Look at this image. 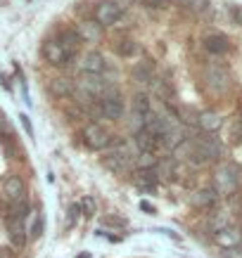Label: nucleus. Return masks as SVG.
<instances>
[{"label": "nucleus", "instance_id": "f257e3e1", "mask_svg": "<svg viewBox=\"0 0 242 258\" xmlns=\"http://www.w3.org/2000/svg\"><path fill=\"white\" fill-rule=\"evenodd\" d=\"M114 147H112V152L107 154V157L102 159V164H105V168L107 171H114V173H126L131 171L133 164H135V152H133V145L126 140H117L112 142Z\"/></svg>", "mask_w": 242, "mask_h": 258}, {"label": "nucleus", "instance_id": "f03ea898", "mask_svg": "<svg viewBox=\"0 0 242 258\" xmlns=\"http://www.w3.org/2000/svg\"><path fill=\"white\" fill-rule=\"evenodd\" d=\"M214 185H216V192L219 195H235L237 189L242 187V168L233 161H223L219 164L216 173H214Z\"/></svg>", "mask_w": 242, "mask_h": 258}, {"label": "nucleus", "instance_id": "7ed1b4c3", "mask_svg": "<svg viewBox=\"0 0 242 258\" xmlns=\"http://www.w3.org/2000/svg\"><path fill=\"white\" fill-rule=\"evenodd\" d=\"M81 142H83V147L90 149V152H102V149H107L112 142H114V138H112V133L102 123L90 121V123H86L83 131H81Z\"/></svg>", "mask_w": 242, "mask_h": 258}, {"label": "nucleus", "instance_id": "20e7f679", "mask_svg": "<svg viewBox=\"0 0 242 258\" xmlns=\"http://www.w3.org/2000/svg\"><path fill=\"white\" fill-rule=\"evenodd\" d=\"M40 55H43V59H45L50 67H57V69H64V67L76 57L69 47H64L57 38H45L43 40V45H40Z\"/></svg>", "mask_w": 242, "mask_h": 258}, {"label": "nucleus", "instance_id": "39448f33", "mask_svg": "<svg viewBox=\"0 0 242 258\" xmlns=\"http://www.w3.org/2000/svg\"><path fill=\"white\" fill-rule=\"evenodd\" d=\"M204 83L214 90V93H228L230 90V86H233V79H230V71L226 69V67H221V64L211 62L204 67Z\"/></svg>", "mask_w": 242, "mask_h": 258}, {"label": "nucleus", "instance_id": "423d86ee", "mask_svg": "<svg viewBox=\"0 0 242 258\" xmlns=\"http://www.w3.org/2000/svg\"><path fill=\"white\" fill-rule=\"evenodd\" d=\"M121 17H124V5H121L119 0H102V3H98V5H95L93 19L100 24L102 29L119 24V22H121Z\"/></svg>", "mask_w": 242, "mask_h": 258}, {"label": "nucleus", "instance_id": "0eeeda50", "mask_svg": "<svg viewBox=\"0 0 242 258\" xmlns=\"http://www.w3.org/2000/svg\"><path fill=\"white\" fill-rule=\"evenodd\" d=\"M76 88L78 90H83L88 97H93L95 102H100L105 95L110 93V90H114V88L102 79V76H98V74H83V76L78 79Z\"/></svg>", "mask_w": 242, "mask_h": 258}, {"label": "nucleus", "instance_id": "6e6552de", "mask_svg": "<svg viewBox=\"0 0 242 258\" xmlns=\"http://www.w3.org/2000/svg\"><path fill=\"white\" fill-rule=\"evenodd\" d=\"M100 109H102V118H107V121H119V118H124V114H126L124 95L119 93L117 88L110 90V93L100 100Z\"/></svg>", "mask_w": 242, "mask_h": 258}, {"label": "nucleus", "instance_id": "1a4fd4ad", "mask_svg": "<svg viewBox=\"0 0 242 258\" xmlns=\"http://www.w3.org/2000/svg\"><path fill=\"white\" fill-rule=\"evenodd\" d=\"M0 192H3L0 197L8 204H17V202H22V199H26V185H24L22 175H17V173L5 175L3 185H0Z\"/></svg>", "mask_w": 242, "mask_h": 258}, {"label": "nucleus", "instance_id": "9d476101", "mask_svg": "<svg viewBox=\"0 0 242 258\" xmlns=\"http://www.w3.org/2000/svg\"><path fill=\"white\" fill-rule=\"evenodd\" d=\"M190 140L195 142V147L207 157V161H219L223 157V145H221V140L216 135L202 133V135H197V138H190Z\"/></svg>", "mask_w": 242, "mask_h": 258}, {"label": "nucleus", "instance_id": "9b49d317", "mask_svg": "<svg viewBox=\"0 0 242 258\" xmlns=\"http://www.w3.org/2000/svg\"><path fill=\"white\" fill-rule=\"evenodd\" d=\"M5 227H8V237L15 249L22 251L26 246V227H24V218H15V216H5Z\"/></svg>", "mask_w": 242, "mask_h": 258}, {"label": "nucleus", "instance_id": "f8f14e48", "mask_svg": "<svg viewBox=\"0 0 242 258\" xmlns=\"http://www.w3.org/2000/svg\"><path fill=\"white\" fill-rule=\"evenodd\" d=\"M133 145H135V149H138L140 154H157V152L162 149L159 138H157L155 133H150L148 128H142L140 133L133 135Z\"/></svg>", "mask_w": 242, "mask_h": 258}, {"label": "nucleus", "instance_id": "ddd939ff", "mask_svg": "<svg viewBox=\"0 0 242 258\" xmlns=\"http://www.w3.org/2000/svg\"><path fill=\"white\" fill-rule=\"evenodd\" d=\"M131 114L140 116L145 123H150V118L155 116V109H152V97L148 93H135L131 97Z\"/></svg>", "mask_w": 242, "mask_h": 258}, {"label": "nucleus", "instance_id": "4468645a", "mask_svg": "<svg viewBox=\"0 0 242 258\" xmlns=\"http://www.w3.org/2000/svg\"><path fill=\"white\" fill-rule=\"evenodd\" d=\"M133 185L142 192H155L159 185V173L157 168H135L133 173Z\"/></svg>", "mask_w": 242, "mask_h": 258}, {"label": "nucleus", "instance_id": "2eb2a0df", "mask_svg": "<svg viewBox=\"0 0 242 258\" xmlns=\"http://www.w3.org/2000/svg\"><path fill=\"white\" fill-rule=\"evenodd\" d=\"M214 242L219 244L221 249H235V246H242V230L237 225H228V227H223L221 232L214 235Z\"/></svg>", "mask_w": 242, "mask_h": 258}, {"label": "nucleus", "instance_id": "dca6fc26", "mask_svg": "<svg viewBox=\"0 0 242 258\" xmlns=\"http://www.w3.org/2000/svg\"><path fill=\"white\" fill-rule=\"evenodd\" d=\"M112 50L121 59H131V57L140 55V43H138V38H133V36H124V38L112 43Z\"/></svg>", "mask_w": 242, "mask_h": 258}, {"label": "nucleus", "instance_id": "f3484780", "mask_svg": "<svg viewBox=\"0 0 242 258\" xmlns=\"http://www.w3.org/2000/svg\"><path fill=\"white\" fill-rule=\"evenodd\" d=\"M74 81L67 79V76H57V79H50L47 81V93L50 97L55 100H64V97H71L74 95Z\"/></svg>", "mask_w": 242, "mask_h": 258}, {"label": "nucleus", "instance_id": "a211bd4d", "mask_svg": "<svg viewBox=\"0 0 242 258\" xmlns=\"http://www.w3.org/2000/svg\"><path fill=\"white\" fill-rule=\"evenodd\" d=\"M131 81H133V83H138V86H150V83L155 81V62L142 59V62L133 64Z\"/></svg>", "mask_w": 242, "mask_h": 258}, {"label": "nucleus", "instance_id": "6ab92c4d", "mask_svg": "<svg viewBox=\"0 0 242 258\" xmlns=\"http://www.w3.org/2000/svg\"><path fill=\"white\" fill-rule=\"evenodd\" d=\"M81 71L83 74H98V76H102L105 71H107V59H105V55L102 52H86L83 55V59H81Z\"/></svg>", "mask_w": 242, "mask_h": 258}, {"label": "nucleus", "instance_id": "aec40b11", "mask_svg": "<svg viewBox=\"0 0 242 258\" xmlns=\"http://www.w3.org/2000/svg\"><path fill=\"white\" fill-rule=\"evenodd\" d=\"M76 33L81 36V40H83V43H98V40L102 38L105 29H102L100 24H98L93 17H90V19H83V22L78 24V26H76Z\"/></svg>", "mask_w": 242, "mask_h": 258}, {"label": "nucleus", "instance_id": "412c9836", "mask_svg": "<svg viewBox=\"0 0 242 258\" xmlns=\"http://www.w3.org/2000/svg\"><path fill=\"white\" fill-rule=\"evenodd\" d=\"M202 45L209 55H226L228 50H230V40H228L223 33H209V36L202 40Z\"/></svg>", "mask_w": 242, "mask_h": 258}, {"label": "nucleus", "instance_id": "4be33fe9", "mask_svg": "<svg viewBox=\"0 0 242 258\" xmlns=\"http://www.w3.org/2000/svg\"><path fill=\"white\" fill-rule=\"evenodd\" d=\"M216 202H219V192H216L214 187L197 189V192H192V195H190V204H192V206H197V209H209V206H214Z\"/></svg>", "mask_w": 242, "mask_h": 258}, {"label": "nucleus", "instance_id": "5701e85b", "mask_svg": "<svg viewBox=\"0 0 242 258\" xmlns=\"http://www.w3.org/2000/svg\"><path fill=\"white\" fill-rule=\"evenodd\" d=\"M221 125H223V118L219 114H214V111H200V118H197V128H202L204 133L214 135L216 131H221Z\"/></svg>", "mask_w": 242, "mask_h": 258}, {"label": "nucleus", "instance_id": "b1692460", "mask_svg": "<svg viewBox=\"0 0 242 258\" xmlns=\"http://www.w3.org/2000/svg\"><path fill=\"white\" fill-rule=\"evenodd\" d=\"M55 38L60 40L64 47H69L74 55H78V50H81V45H83V40H81V36L76 33V29H60Z\"/></svg>", "mask_w": 242, "mask_h": 258}, {"label": "nucleus", "instance_id": "393cba45", "mask_svg": "<svg viewBox=\"0 0 242 258\" xmlns=\"http://www.w3.org/2000/svg\"><path fill=\"white\" fill-rule=\"evenodd\" d=\"M173 114V118H178L180 123H185V125H197V118H200V111H195L192 107H169Z\"/></svg>", "mask_w": 242, "mask_h": 258}, {"label": "nucleus", "instance_id": "a878e982", "mask_svg": "<svg viewBox=\"0 0 242 258\" xmlns=\"http://www.w3.org/2000/svg\"><path fill=\"white\" fill-rule=\"evenodd\" d=\"M228 225H233L230 223V218H228V213L226 211H219V213H211V218H209V230L216 235V232H221L223 227Z\"/></svg>", "mask_w": 242, "mask_h": 258}, {"label": "nucleus", "instance_id": "bb28decb", "mask_svg": "<svg viewBox=\"0 0 242 258\" xmlns=\"http://www.w3.org/2000/svg\"><path fill=\"white\" fill-rule=\"evenodd\" d=\"M180 8L187 10V12H195V15H200V12H204V10L209 8L211 0H176Z\"/></svg>", "mask_w": 242, "mask_h": 258}, {"label": "nucleus", "instance_id": "cd10ccee", "mask_svg": "<svg viewBox=\"0 0 242 258\" xmlns=\"http://www.w3.org/2000/svg\"><path fill=\"white\" fill-rule=\"evenodd\" d=\"M78 204H81V211H83V216H95V211H98V202H95L93 197H83Z\"/></svg>", "mask_w": 242, "mask_h": 258}, {"label": "nucleus", "instance_id": "c85d7f7f", "mask_svg": "<svg viewBox=\"0 0 242 258\" xmlns=\"http://www.w3.org/2000/svg\"><path fill=\"white\" fill-rule=\"evenodd\" d=\"M81 204H71L69 206V216H67V230H69V227H74V223H76L78 218H81Z\"/></svg>", "mask_w": 242, "mask_h": 258}, {"label": "nucleus", "instance_id": "c756f323", "mask_svg": "<svg viewBox=\"0 0 242 258\" xmlns=\"http://www.w3.org/2000/svg\"><path fill=\"white\" fill-rule=\"evenodd\" d=\"M173 0H140V5L142 8H148V10H162V8H169Z\"/></svg>", "mask_w": 242, "mask_h": 258}, {"label": "nucleus", "instance_id": "7c9ffc66", "mask_svg": "<svg viewBox=\"0 0 242 258\" xmlns=\"http://www.w3.org/2000/svg\"><path fill=\"white\" fill-rule=\"evenodd\" d=\"M3 135H12V125H10L5 111L0 109V138H3Z\"/></svg>", "mask_w": 242, "mask_h": 258}, {"label": "nucleus", "instance_id": "2f4dec72", "mask_svg": "<svg viewBox=\"0 0 242 258\" xmlns=\"http://www.w3.org/2000/svg\"><path fill=\"white\" fill-rule=\"evenodd\" d=\"M43 225H45V223H43V216H38V220H36V223H33V227H31V237H33V239H38V237L43 235Z\"/></svg>", "mask_w": 242, "mask_h": 258}, {"label": "nucleus", "instance_id": "473e14b6", "mask_svg": "<svg viewBox=\"0 0 242 258\" xmlns=\"http://www.w3.org/2000/svg\"><path fill=\"white\" fill-rule=\"evenodd\" d=\"M230 133H233V140L235 142H242V121H235V123H233V131H230Z\"/></svg>", "mask_w": 242, "mask_h": 258}, {"label": "nucleus", "instance_id": "72a5a7b5", "mask_svg": "<svg viewBox=\"0 0 242 258\" xmlns=\"http://www.w3.org/2000/svg\"><path fill=\"white\" fill-rule=\"evenodd\" d=\"M223 258H242V246H235V249H223Z\"/></svg>", "mask_w": 242, "mask_h": 258}, {"label": "nucleus", "instance_id": "f704fd0d", "mask_svg": "<svg viewBox=\"0 0 242 258\" xmlns=\"http://www.w3.org/2000/svg\"><path fill=\"white\" fill-rule=\"evenodd\" d=\"M107 225H114V227H126V220L119 218V216H110V218H105Z\"/></svg>", "mask_w": 242, "mask_h": 258}, {"label": "nucleus", "instance_id": "c9c22d12", "mask_svg": "<svg viewBox=\"0 0 242 258\" xmlns=\"http://www.w3.org/2000/svg\"><path fill=\"white\" fill-rule=\"evenodd\" d=\"M19 121H22L26 135H29V138H33V128H31V123H29V116H26V114H19Z\"/></svg>", "mask_w": 242, "mask_h": 258}, {"label": "nucleus", "instance_id": "e433bc0d", "mask_svg": "<svg viewBox=\"0 0 242 258\" xmlns=\"http://www.w3.org/2000/svg\"><path fill=\"white\" fill-rule=\"evenodd\" d=\"M233 19H235V24H240V26H242V5L233 8Z\"/></svg>", "mask_w": 242, "mask_h": 258}, {"label": "nucleus", "instance_id": "4c0bfd02", "mask_svg": "<svg viewBox=\"0 0 242 258\" xmlns=\"http://www.w3.org/2000/svg\"><path fill=\"white\" fill-rule=\"evenodd\" d=\"M140 211H145V213H155V206L150 202H140Z\"/></svg>", "mask_w": 242, "mask_h": 258}, {"label": "nucleus", "instance_id": "58836bf2", "mask_svg": "<svg viewBox=\"0 0 242 258\" xmlns=\"http://www.w3.org/2000/svg\"><path fill=\"white\" fill-rule=\"evenodd\" d=\"M0 258H15V256H12L8 249H0Z\"/></svg>", "mask_w": 242, "mask_h": 258}]
</instances>
